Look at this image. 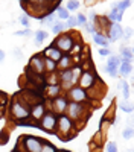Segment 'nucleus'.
Here are the masks:
<instances>
[{
  "label": "nucleus",
  "mask_w": 134,
  "mask_h": 152,
  "mask_svg": "<svg viewBox=\"0 0 134 152\" xmlns=\"http://www.w3.org/2000/svg\"><path fill=\"white\" fill-rule=\"evenodd\" d=\"M122 17H124V14H122V12L116 6H113L111 11H110V14L107 15V18L110 20V23H119V21H122Z\"/></svg>",
  "instance_id": "aec40b11"
},
{
  "label": "nucleus",
  "mask_w": 134,
  "mask_h": 152,
  "mask_svg": "<svg viewBox=\"0 0 134 152\" xmlns=\"http://www.w3.org/2000/svg\"><path fill=\"white\" fill-rule=\"evenodd\" d=\"M56 119H58V116H56L55 113H52V111H46V113L43 114V117L40 119V122H38V128L44 129V131L49 132V134H55Z\"/></svg>",
  "instance_id": "0eeeda50"
},
{
  "label": "nucleus",
  "mask_w": 134,
  "mask_h": 152,
  "mask_svg": "<svg viewBox=\"0 0 134 152\" xmlns=\"http://www.w3.org/2000/svg\"><path fill=\"white\" fill-rule=\"evenodd\" d=\"M93 41H94L96 44H99V46L105 47V49H108V46H110V40H108V37L101 35V34H93Z\"/></svg>",
  "instance_id": "4be33fe9"
},
{
  "label": "nucleus",
  "mask_w": 134,
  "mask_h": 152,
  "mask_svg": "<svg viewBox=\"0 0 134 152\" xmlns=\"http://www.w3.org/2000/svg\"><path fill=\"white\" fill-rule=\"evenodd\" d=\"M66 116L73 122L75 128L79 129L87 123L89 116H90V108L84 104H76V102H69L66 108Z\"/></svg>",
  "instance_id": "f257e3e1"
},
{
  "label": "nucleus",
  "mask_w": 134,
  "mask_h": 152,
  "mask_svg": "<svg viewBox=\"0 0 134 152\" xmlns=\"http://www.w3.org/2000/svg\"><path fill=\"white\" fill-rule=\"evenodd\" d=\"M55 72H58L56 70V62H53L52 59L44 56V73L49 75V73H55Z\"/></svg>",
  "instance_id": "b1692460"
},
{
  "label": "nucleus",
  "mask_w": 134,
  "mask_h": 152,
  "mask_svg": "<svg viewBox=\"0 0 134 152\" xmlns=\"http://www.w3.org/2000/svg\"><path fill=\"white\" fill-rule=\"evenodd\" d=\"M104 93H105V85H104V82L99 78H97L96 82H94V85L87 91V96H89V99L90 97L92 99H101L104 96Z\"/></svg>",
  "instance_id": "2eb2a0df"
},
{
  "label": "nucleus",
  "mask_w": 134,
  "mask_h": 152,
  "mask_svg": "<svg viewBox=\"0 0 134 152\" xmlns=\"http://www.w3.org/2000/svg\"><path fill=\"white\" fill-rule=\"evenodd\" d=\"M17 143L18 145L15 149L20 152H40L43 140L40 137H35V135H21Z\"/></svg>",
  "instance_id": "423d86ee"
},
{
  "label": "nucleus",
  "mask_w": 134,
  "mask_h": 152,
  "mask_svg": "<svg viewBox=\"0 0 134 152\" xmlns=\"http://www.w3.org/2000/svg\"><path fill=\"white\" fill-rule=\"evenodd\" d=\"M107 37H108L110 41H117V40H120V38H124V29H122L120 23H111L110 24Z\"/></svg>",
  "instance_id": "dca6fc26"
},
{
  "label": "nucleus",
  "mask_w": 134,
  "mask_h": 152,
  "mask_svg": "<svg viewBox=\"0 0 134 152\" xmlns=\"http://www.w3.org/2000/svg\"><path fill=\"white\" fill-rule=\"evenodd\" d=\"M119 88L122 90V94H124V99L128 100V97L131 96V90H130V85L127 81H120L119 82Z\"/></svg>",
  "instance_id": "a878e982"
},
{
  "label": "nucleus",
  "mask_w": 134,
  "mask_h": 152,
  "mask_svg": "<svg viewBox=\"0 0 134 152\" xmlns=\"http://www.w3.org/2000/svg\"><path fill=\"white\" fill-rule=\"evenodd\" d=\"M14 55H15L17 58H21V56H23V53H21V50H18V49H15V50H14Z\"/></svg>",
  "instance_id": "c03bdc74"
},
{
  "label": "nucleus",
  "mask_w": 134,
  "mask_h": 152,
  "mask_svg": "<svg viewBox=\"0 0 134 152\" xmlns=\"http://www.w3.org/2000/svg\"><path fill=\"white\" fill-rule=\"evenodd\" d=\"M46 111H47V110H46V104H44V100H43V102L34 105V107L29 110V117L37 123V126H38V122H40V119L43 117V114H44Z\"/></svg>",
  "instance_id": "4468645a"
},
{
  "label": "nucleus",
  "mask_w": 134,
  "mask_h": 152,
  "mask_svg": "<svg viewBox=\"0 0 134 152\" xmlns=\"http://www.w3.org/2000/svg\"><path fill=\"white\" fill-rule=\"evenodd\" d=\"M124 37H125V38H131V37H133V28H127V29L124 31Z\"/></svg>",
  "instance_id": "37998d69"
},
{
  "label": "nucleus",
  "mask_w": 134,
  "mask_h": 152,
  "mask_svg": "<svg viewBox=\"0 0 134 152\" xmlns=\"http://www.w3.org/2000/svg\"><path fill=\"white\" fill-rule=\"evenodd\" d=\"M130 152H133V151H130Z\"/></svg>",
  "instance_id": "09e8293b"
},
{
  "label": "nucleus",
  "mask_w": 134,
  "mask_h": 152,
  "mask_svg": "<svg viewBox=\"0 0 134 152\" xmlns=\"http://www.w3.org/2000/svg\"><path fill=\"white\" fill-rule=\"evenodd\" d=\"M55 134L63 142H66V140H72V138L78 134V129L75 128L73 122L66 116V114H61V116H58V119H56Z\"/></svg>",
  "instance_id": "f03ea898"
},
{
  "label": "nucleus",
  "mask_w": 134,
  "mask_h": 152,
  "mask_svg": "<svg viewBox=\"0 0 134 152\" xmlns=\"http://www.w3.org/2000/svg\"><path fill=\"white\" fill-rule=\"evenodd\" d=\"M75 67V59H73L72 56H64L61 58L58 62H56V70L61 72V70H67V69H72Z\"/></svg>",
  "instance_id": "6ab92c4d"
},
{
  "label": "nucleus",
  "mask_w": 134,
  "mask_h": 152,
  "mask_svg": "<svg viewBox=\"0 0 134 152\" xmlns=\"http://www.w3.org/2000/svg\"><path fill=\"white\" fill-rule=\"evenodd\" d=\"M64 26H66V28H70V29L76 28V26H78V23H76V18L70 15V17L67 18V21H66V24H64Z\"/></svg>",
  "instance_id": "e433bc0d"
},
{
  "label": "nucleus",
  "mask_w": 134,
  "mask_h": 152,
  "mask_svg": "<svg viewBox=\"0 0 134 152\" xmlns=\"http://www.w3.org/2000/svg\"><path fill=\"white\" fill-rule=\"evenodd\" d=\"M41 23H44L46 26H53V24L56 23V18H55V15H52V14H51V15H47L46 18H43V21H41Z\"/></svg>",
  "instance_id": "72a5a7b5"
},
{
  "label": "nucleus",
  "mask_w": 134,
  "mask_h": 152,
  "mask_svg": "<svg viewBox=\"0 0 134 152\" xmlns=\"http://www.w3.org/2000/svg\"><path fill=\"white\" fill-rule=\"evenodd\" d=\"M12 152H20V151H17V149H14V151H12Z\"/></svg>",
  "instance_id": "de8ad7c7"
},
{
  "label": "nucleus",
  "mask_w": 134,
  "mask_h": 152,
  "mask_svg": "<svg viewBox=\"0 0 134 152\" xmlns=\"http://www.w3.org/2000/svg\"><path fill=\"white\" fill-rule=\"evenodd\" d=\"M56 15H58V18H61V20H67V18L70 17L69 11H67L66 8H63V6H58V8H56Z\"/></svg>",
  "instance_id": "cd10ccee"
},
{
  "label": "nucleus",
  "mask_w": 134,
  "mask_h": 152,
  "mask_svg": "<svg viewBox=\"0 0 134 152\" xmlns=\"http://www.w3.org/2000/svg\"><path fill=\"white\" fill-rule=\"evenodd\" d=\"M105 148H107V152H119V148L114 142H108Z\"/></svg>",
  "instance_id": "58836bf2"
},
{
  "label": "nucleus",
  "mask_w": 134,
  "mask_h": 152,
  "mask_svg": "<svg viewBox=\"0 0 134 152\" xmlns=\"http://www.w3.org/2000/svg\"><path fill=\"white\" fill-rule=\"evenodd\" d=\"M9 116L15 120V123L28 120V119H31L29 117V107L26 104H23L18 96H14L12 97V102H11V107H9Z\"/></svg>",
  "instance_id": "20e7f679"
},
{
  "label": "nucleus",
  "mask_w": 134,
  "mask_h": 152,
  "mask_svg": "<svg viewBox=\"0 0 134 152\" xmlns=\"http://www.w3.org/2000/svg\"><path fill=\"white\" fill-rule=\"evenodd\" d=\"M58 152H70V151H66V149H59Z\"/></svg>",
  "instance_id": "49530a36"
},
{
  "label": "nucleus",
  "mask_w": 134,
  "mask_h": 152,
  "mask_svg": "<svg viewBox=\"0 0 134 152\" xmlns=\"http://www.w3.org/2000/svg\"><path fill=\"white\" fill-rule=\"evenodd\" d=\"M14 35H17V37H28V35H31V29H26V31H17Z\"/></svg>",
  "instance_id": "79ce46f5"
},
{
  "label": "nucleus",
  "mask_w": 134,
  "mask_h": 152,
  "mask_svg": "<svg viewBox=\"0 0 134 152\" xmlns=\"http://www.w3.org/2000/svg\"><path fill=\"white\" fill-rule=\"evenodd\" d=\"M82 69L81 67H72L67 70H61L58 72V78H59V85L64 90H70L72 87H75V84H78L79 75H81Z\"/></svg>",
  "instance_id": "39448f33"
},
{
  "label": "nucleus",
  "mask_w": 134,
  "mask_h": 152,
  "mask_svg": "<svg viewBox=\"0 0 134 152\" xmlns=\"http://www.w3.org/2000/svg\"><path fill=\"white\" fill-rule=\"evenodd\" d=\"M114 119H116V107H114V104H111V105L108 107V110L104 113L102 120H107V122H110L111 125H114Z\"/></svg>",
  "instance_id": "412c9836"
},
{
  "label": "nucleus",
  "mask_w": 134,
  "mask_h": 152,
  "mask_svg": "<svg viewBox=\"0 0 134 152\" xmlns=\"http://www.w3.org/2000/svg\"><path fill=\"white\" fill-rule=\"evenodd\" d=\"M119 66H120V58H119V56H114V55H110L108 59H107L105 72H107L110 76L116 78V76L119 75Z\"/></svg>",
  "instance_id": "ddd939ff"
},
{
  "label": "nucleus",
  "mask_w": 134,
  "mask_h": 152,
  "mask_svg": "<svg viewBox=\"0 0 134 152\" xmlns=\"http://www.w3.org/2000/svg\"><path fill=\"white\" fill-rule=\"evenodd\" d=\"M75 18H76V23L79 24V26H85V24H87V17H85L84 14H78Z\"/></svg>",
  "instance_id": "4c0bfd02"
},
{
  "label": "nucleus",
  "mask_w": 134,
  "mask_h": 152,
  "mask_svg": "<svg viewBox=\"0 0 134 152\" xmlns=\"http://www.w3.org/2000/svg\"><path fill=\"white\" fill-rule=\"evenodd\" d=\"M119 73L122 76H128L133 73V64L127 61H120V66H119Z\"/></svg>",
  "instance_id": "5701e85b"
},
{
  "label": "nucleus",
  "mask_w": 134,
  "mask_h": 152,
  "mask_svg": "<svg viewBox=\"0 0 134 152\" xmlns=\"http://www.w3.org/2000/svg\"><path fill=\"white\" fill-rule=\"evenodd\" d=\"M119 107H120V110L122 111H125V113H128V114H131L133 113V104L131 102H128V100H124V102H120L119 104Z\"/></svg>",
  "instance_id": "7c9ffc66"
},
{
  "label": "nucleus",
  "mask_w": 134,
  "mask_h": 152,
  "mask_svg": "<svg viewBox=\"0 0 134 152\" xmlns=\"http://www.w3.org/2000/svg\"><path fill=\"white\" fill-rule=\"evenodd\" d=\"M28 69H31V70H32L34 73H37V75H43V76H44V56H43V53L34 55V56L31 58V61H29Z\"/></svg>",
  "instance_id": "f8f14e48"
},
{
  "label": "nucleus",
  "mask_w": 134,
  "mask_h": 152,
  "mask_svg": "<svg viewBox=\"0 0 134 152\" xmlns=\"http://www.w3.org/2000/svg\"><path fill=\"white\" fill-rule=\"evenodd\" d=\"M40 152H58V149L47 140H43V145H41V151Z\"/></svg>",
  "instance_id": "bb28decb"
},
{
  "label": "nucleus",
  "mask_w": 134,
  "mask_h": 152,
  "mask_svg": "<svg viewBox=\"0 0 134 152\" xmlns=\"http://www.w3.org/2000/svg\"><path fill=\"white\" fill-rule=\"evenodd\" d=\"M21 5L29 6V9H26L28 14H31L32 17L38 18V20H43L47 15H51L53 6H59V2H56V3H53V2H31V3L23 2Z\"/></svg>",
  "instance_id": "7ed1b4c3"
},
{
  "label": "nucleus",
  "mask_w": 134,
  "mask_h": 152,
  "mask_svg": "<svg viewBox=\"0 0 134 152\" xmlns=\"http://www.w3.org/2000/svg\"><path fill=\"white\" fill-rule=\"evenodd\" d=\"M93 26H94V31L96 34H101V35H105L108 34V29H110V20L105 17V15H96V18L93 20Z\"/></svg>",
  "instance_id": "9b49d317"
},
{
  "label": "nucleus",
  "mask_w": 134,
  "mask_h": 152,
  "mask_svg": "<svg viewBox=\"0 0 134 152\" xmlns=\"http://www.w3.org/2000/svg\"><path fill=\"white\" fill-rule=\"evenodd\" d=\"M66 29V26H64V23H61V21H56L53 26H52V32L58 37L59 34H63V31Z\"/></svg>",
  "instance_id": "c756f323"
},
{
  "label": "nucleus",
  "mask_w": 134,
  "mask_h": 152,
  "mask_svg": "<svg viewBox=\"0 0 134 152\" xmlns=\"http://www.w3.org/2000/svg\"><path fill=\"white\" fill-rule=\"evenodd\" d=\"M3 59H5V52L0 49V62H3Z\"/></svg>",
  "instance_id": "a18cd8bd"
},
{
  "label": "nucleus",
  "mask_w": 134,
  "mask_h": 152,
  "mask_svg": "<svg viewBox=\"0 0 134 152\" xmlns=\"http://www.w3.org/2000/svg\"><path fill=\"white\" fill-rule=\"evenodd\" d=\"M96 79H97V75L94 72H82L81 76H79V79H78V84H79L78 87L87 91L94 85Z\"/></svg>",
  "instance_id": "9d476101"
},
{
  "label": "nucleus",
  "mask_w": 134,
  "mask_h": 152,
  "mask_svg": "<svg viewBox=\"0 0 134 152\" xmlns=\"http://www.w3.org/2000/svg\"><path fill=\"white\" fill-rule=\"evenodd\" d=\"M46 38H47V32H46V31L40 29V31L35 32V41L38 43V44H41L43 41H46Z\"/></svg>",
  "instance_id": "c85d7f7f"
},
{
  "label": "nucleus",
  "mask_w": 134,
  "mask_h": 152,
  "mask_svg": "<svg viewBox=\"0 0 134 152\" xmlns=\"http://www.w3.org/2000/svg\"><path fill=\"white\" fill-rule=\"evenodd\" d=\"M43 56H46V58H49V59H52L53 62H58L61 58H63V52H59V50L53 46V44H51L49 46L44 52H43Z\"/></svg>",
  "instance_id": "a211bd4d"
},
{
  "label": "nucleus",
  "mask_w": 134,
  "mask_h": 152,
  "mask_svg": "<svg viewBox=\"0 0 134 152\" xmlns=\"http://www.w3.org/2000/svg\"><path fill=\"white\" fill-rule=\"evenodd\" d=\"M52 44L59 50V52H70L72 47L75 46V41H73V38L69 32V34H59Z\"/></svg>",
  "instance_id": "6e6552de"
},
{
  "label": "nucleus",
  "mask_w": 134,
  "mask_h": 152,
  "mask_svg": "<svg viewBox=\"0 0 134 152\" xmlns=\"http://www.w3.org/2000/svg\"><path fill=\"white\" fill-rule=\"evenodd\" d=\"M99 55H101V56H110V55H111V52H110V49L101 47V49H99Z\"/></svg>",
  "instance_id": "a19ab883"
},
{
  "label": "nucleus",
  "mask_w": 134,
  "mask_h": 152,
  "mask_svg": "<svg viewBox=\"0 0 134 152\" xmlns=\"http://www.w3.org/2000/svg\"><path fill=\"white\" fill-rule=\"evenodd\" d=\"M133 135H134V132H133V126H130V128H125L124 131H122V137H124L125 140H131Z\"/></svg>",
  "instance_id": "473e14b6"
},
{
  "label": "nucleus",
  "mask_w": 134,
  "mask_h": 152,
  "mask_svg": "<svg viewBox=\"0 0 134 152\" xmlns=\"http://www.w3.org/2000/svg\"><path fill=\"white\" fill-rule=\"evenodd\" d=\"M66 97H67L69 102H76V104H84V102H87V100H89L87 91L82 90V88H79L78 85L72 87L70 90L67 91Z\"/></svg>",
  "instance_id": "1a4fd4ad"
},
{
  "label": "nucleus",
  "mask_w": 134,
  "mask_h": 152,
  "mask_svg": "<svg viewBox=\"0 0 134 152\" xmlns=\"http://www.w3.org/2000/svg\"><path fill=\"white\" fill-rule=\"evenodd\" d=\"M114 6H116V8H117V9L122 12V14H124V12H125V9L131 6V2H119V3H116Z\"/></svg>",
  "instance_id": "f704fd0d"
},
{
  "label": "nucleus",
  "mask_w": 134,
  "mask_h": 152,
  "mask_svg": "<svg viewBox=\"0 0 134 152\" xmlns=\"http://www.w3.org/2000/svg\"><path fill=\"white\" fill-rule=\"evenodd\" d=\"M8 140H9V131L5 128L2 132H0V145H5Z\"/></svg>",
  "instance_id": "c9c22d12"
},
{
  "label": "nucleus",
  "mask_w": 134,
  "mask_h": 152,
  "mask_svg": "<svg viewBox=\"0 0 134 152\" xmlns=\"http://www.w3.org/2000/svg\"><path fill=\"white\" fill-rule=\"evenodd\" d=\"M120 61H127V62H131L133 59V50L128 49V47H120Z\"/></svg>",
  "instance_id": "393cba45"
},
{
  "label": "nucleus",
  "mask_w": 134,
  "mask_h": 152,
  "mask_svg": "<svg viewBox=\"0 0 134 152\" xmlns=\"http://www.w3.org/2000/svg\"><path fill=\"white\" fill-rule=\"evenodd\" d=\"M79 8V2H76V0H70V2L66 3V9L67 11H76Z\"/></svg>",
  "instance_id": "2f4dec72"
},
{
  "label": "nucleus",
  "mask_w": 134,
  "mask_h": 152,
  "mask_svg": "<svg viewBox=\"0 0 134 152\" xmlns=\"http://www.w3.org/2000/svg\"><path fill=\"white\" fill-rule=\"evenodd\" d=\"M61 85L56 84V85H44L43 91H44V96L47 97V100H53L55 97L61 96Z\"/></svg>",
  "instance_id": "f3484780"
},
{
  "label": "nucleus",
  "mask_w": 134,
  "mask_h": 152,
  "mask_svg": "<svg viewBox=\"0 0 134 152\" xmlns=\"http://www.w3.org/2000/svg\"><path fill=\"white\" fill-rule=\"evenodd\" d=\"M20 23L23 24L24 28H29V26H31V23H29V15H28V14L21 15V17H20Z\"/></svg>",
  "instance_id": "ea45409f"
}]
</instances>
